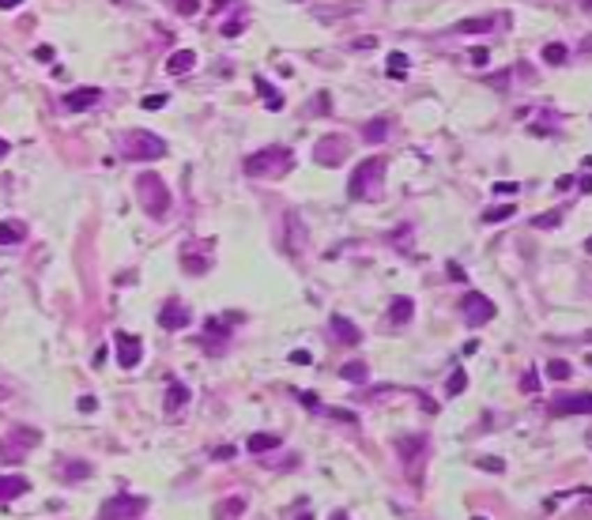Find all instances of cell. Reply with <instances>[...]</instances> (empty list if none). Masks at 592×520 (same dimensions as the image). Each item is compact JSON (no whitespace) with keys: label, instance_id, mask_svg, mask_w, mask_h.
<instances>
[{"label":"cell","instance_id":"obj_5","mask_svg":"<svg viewBox=\"0 0 592 520\" xmlns=\"http://www.w3.org/2000/svg\"><path fill=\"white\" fill-rule=\"evenodd\" d=\"M396 452H400V460H404V468H408L411 482H419L423 460H427V438H423V434H408V438L396 441Z\"/></svg>","mask_w":592,"mask_h":520},{"label":"cell","instance_id":"obj_39","mask_svg":"<svg viewBox=\"0 0 592 520\" xmlns=\"http://www.w3.org/2000/svg\"><path fill=\"white\" fill-rule=\"evenodd\" d=\"M223 34H227V38H238V34H242V20H230L223 26Z\"/></svg>","mask_w":592,"mask_h":520},{"label":"cell","instance_id":"obj_17","mask_svg":"<svg viewBox=\"0 0 592 520\" xmlns=\"http://www.w3.org/2000/svg\"><path fill=\"white\" fill-rule=\"evenodd\" d=\"M31 490V482H26L23 475H0V501H12Z\"/></svg>","mask_w":592,"mask_h":520},{"label":"cell","instance_id":"obj_43","mask_svg":"<svg viewBox=\"0 0 592 520\" xmlns=\"http://www.w3.org/2000/svg\"><path fill=\"white\" fill-rule=\"evenodd\" d=\"M494 192H517V181H498Z\"/></svg>","mask_w":592,"mask_h":520},{"label":"cell","instance_id":"obj_24","mask_svg":"<svg viewBox=\"0 0 592 520\" xmlns=\"http://www.w3.org/2000/svg\"><path fill=\"white\" fill-rule=\"evenodd\" d=\"M245 449H249V452H268V449H280V438H275V434H249Z\"/></svg>","mask_w":592,"mask_h":520},{"label":"cell","instance_id":"obj_23","mask_svg":"<svg viewBox=\"0 0 592 520\" xmlns=\"http://www.w3.org/2000/svg\"><path fill=\"white\" fill-rule=\"evenodd\" d=\"M388 128H393V121H388V117H374V121L363 128V136H366L370 144H381L385 136H388Z\"/></svg>","mask_w":592,"mask_h":520},{"label":"cell","instance_id":"obj_9","mask_svg":"<svg viewBox=\"0 0 592 520\" xmlns=\"http://www.w3.org/2000/svg\"><path fill=\"white\" fill-rule=\"evenodd\" d=\"M551 415H554V419H566V415H592V392L559 396V400L551 404Z\"/></svg>","mask_w":592,"mask_h":520},{"label":"cell","instance_id":"obj_2","mask_svg":"<svg viewBox=\"0 0 592 520\" xmlns=\"http://www.w3.org/2000/svg\"><path fill=\"white\" fill-rule=\"evenodd\" d=\"M381 174H385V159H366L355 166L347 181V197L351 200H377L381 197Z\"/></svg>","mask_w":592,"mask_h":520},{"label":"cell","instance_id":"obj_20","mask_svg":"<svg viewBox=\"0 0 592 520\" xmlns=\"http://www.w3.org/2000/svg\"><path fill=\"white\" fill-rule=\"evenodd\" d=\"M245 513V498H227L215 505V520H242Z\"/></svg>","mask_w":592,"mask_h":520},{"label":"cell","instance_id":"obj_16","mask_svg":"<svg viewBox=\"0 0 592 520\" xmlns=\"http://www.w3.org/2000/svg\"><path fill=\"white\" fill-rule=\"evenodd\" d=\"M332 332H336V339H340V343H347V347L363 343V332H358V328H355V324H351L347 317H340V313L332 317Z\"/></svg>","mask_w":592,"mask_h":520},{"label":"cell","instance_id":"obj_42","mask_svg":"<svg viewBox=\"0 0 592 520\" xmlns=\"http://www.w3.org/2000/svg\"><path fill=\"white\" fill-rule=\"evenodd\" d=\"M449 280H460V283H464V268L453 264V260H449Z\"/></svg>","mask_w":592,"mask_h":520},{"label":"cell","instance_id":"obj_40","mask_svg":"<svg viewBox=\"0 0 592 520\" xmlns=\"http://www.w3.org/2000/svg\"><path fill=\"white\" fill-rule=\"evenodd\" d=\"M521 385H524V392H536V385H540V377H536L532 369H529V374H524V381H521Z\"/></svg>","mask_w":592,"mask_h":520},{"label":"cell","instance_id":"obj_13","mask_svg":"<svg viewBox=\"0 0 592 520\" xmlns=\"http://www.w3.org/2000/svg\"><path fill=\"white\" fill-rule=\"evenodd\" d=\"M103 102V87H76L64 95V109H72V114H83V109L98 106Z\"/></svg>","mask_w":592,"mask_h":520},{"label":"cell","instance_id":"obj_11","mask_svg":"<svg viewBox=\"0 0 592 520\" xmlns=\"http://www.w3.org/2000/svg\"><path fill=\"white\" fill-rule=\"evenodd\" d=\"M159 328H166V332L189 328V305H181L178 298H166L159 309Z\"/></svg>","mask_w":592,"mask_h":520},{"label":"cell","instance_id":"obj_55","mask_svg":"<svg viewBox=\"0 0 592 520\" xmlns=\"http://www.w3.org/2000/svg\"><path fill=\"white\" fill-rule=\"evenodd\" d=\"M585 12H592V4H585Z\"/></svg>","mask_w":592,"mask_h":520},{"label":"cell","instance_id":"obj_34","mask_svg":"<svg viewBox=\"0 0 592 520\" xmlns=\"http://www.w3.org/2000/svg\"><path fill=\"white\" fill-rule=\"evenodd\" d=\"M559 222H562V215H559V211H551V215H536L532 227L536 230H551V227H559Z\"/></svg>","mask_w":592,"mask_h":520},{"label":"cell","instance_id":"obj_36","mask_svg":"<svg viewBox=\"0 0 592 520\" xmlns=\"http://www.w3.org/2000/svg\"><path fill=\"white\" fill-rule=\"evenodd\" d=\"M479 468H487V471H502L506 464L498 460V457H479Z\"/></svg>","mask_w":592,"mask_h":520},{"label":"cell","instance_id":"obj_14","mask_svg":"<svg viewBox=\"0 0 592 520\" xmlns=\"http://www.w3.org/2000/svg\"><path fill=\"white\" fill-rule=\"evenodd\" d=\"M302 241H306V227H302L298 211H287V238H283L287 253L298 257V253H302Z\"/></svg>","mask_w":592,"mask_h":520},{"label":"cell","instance_id":"obj_52","mask_svg":"<svg viewBox=\"0 0 592 520\" xmlns=\"http://www.w3.org/2000/svg\"><path fill=\"white\" fill-rule=\"evenodd\" d=\"M298 520H313V513H302V517H298Z\"/></svg>","mask_w":592,"mask_h":520},{"label":"cell","instance_id":"obj_54","mask_svg":"<svg viewBox=\"0 0 592 520\" xmlns=\"http://www.w3.org/2000/svg\"><path fill=\"white\" fill-rule=\"evenodd\" d=\"M471 520H487V517H471Z\"/></svg>","mask_w":592,"mask_h":520},{"label":"cell","instance_id":"obj_32","mask_svg":"<svg viewBox=\"0 0 592 520\" xmlns=\"http://www.w3.org/2000/svg\"><path fill=\"white\" fill-rule=\"evenodd\" d=\"M457 31H460V34H479V31H490V20H464V23H457Z\"/></svg>","mask_w":592,"mask_h":520},{"label":"cell","instance_id":"obj_8","mask_svg":"<svg viewBox=\"0 0 592 520\" xmlns=\"http://www.w3.org/2000/svg\"><path fill=\"white\" fill-rule=\"evenodd\" d=\"M347 136H340V132H332V136H321L317 140V151H313V159H317L321 166H340L347 159Z\"/></svg>","mask_w":592,"mask_h":520},{"label":"cell","instance_id":"obj_3","mask_svg":"<svg viewBox=\"0 0 592 520\" xmlns=\"http://www.w3.org/2000/svg\"><path fill=\"white\" fill-rule=\"evenodd\" d=\"M136 197H140V208L151 219H162L170 211V189H166V181L159 174H140L136 178Z\"/></svg>","mask_w":592,"mask_h":520},{"label":"cell","instance_id":"obj_4","mask_svg":"<svg viewBox=\"0 0 592 520\" xmlns=\"http://www.w3.org/2000/svg\"><path fill=\"white\" fill-rule=\"evenodd\" d=\"M121 155L125 159H162L166 155V140L155 132H147V128H132V132L121 136Z\"/></svg>","mask_w":592,"mask_h":520},{"label":"cell","instance_id":"obj_38","mask_svg":"<svg viewBox=\"0 0 592 520\" xmlns=\"http://www.w3.org/2000/svg\"><path fill=\"white\" fill-rule=\"evenodd\" d=\"M291 362H294V366H310V351H291Z\"/></svg>","mask_w":592,"mask_h":520},{"label":"cell","instance_id":"obj_31","mask_svg":"<svg viewBox=\"0 0 592 520\" xmlns=\"http://www.w3.org/2000/svg\"><path fill=\"white\" fill-rule=\"evenodd\" d=\"M513 211H517L513 204H498V208H487V211H483V222H502V219H510Z\"/></svg>","mask_w":592,"mask_h":520},{"label":"cell","instance_id":"obj_33","mask_svg":"<svg viewBox=\"0 0 592 520\" xmlns=\"http://www.w3.org/2000/svg\"><path fill=\"white\" fill-rule=\"evenodd\" d=\"M181 264H185V272H192V275H204V272H208V260H200V257H189V253L181 257Z\"/></svg>","mask_w":592,"mask_h":520},{"label":"cell","instance_id":"obj_7","mask_svg":"<svg viewBox=\"0 0 592 520\" xmlns=\"http://www.w3.org/2000/svg\"><path fill=\"white\" fill-rule=\"evenodd\" d=\"M460 313H464V321L471 324V328H479V324H487L490 317H494V302H490L487 294H479V291H468L464 298H460Z\"/></svg>","mask_w":592,"mask_h":520},{"label":"cell","instance_id":"obj_18","mask_svg":"<svg viewBox=\"0 0 592 520\" xmlns=\"http://www.w3.org/2000/svg\"><path fill=\"white\" fill-rule=\"evenodd\" d=\"M192 64H197V53L178 49V53H170V61H166V72H170V76H185V72H192Z\"/></svg>","mask_w":592,"mask_h":520},{"label":"cell","instance_id":"obj_12","mask_svg":"<svg viewBox=\"0 0 592 520\" xmlns=\"http://www.w3.org/2000/svg\"><path fill=\"white\" fill-rule=\"evenodd\" d=\"M26 445H38V434H34V430H15L12 438L0 441V457H4V460H23L26 457Z\"/></svg>","mask_w":592,"mask_h":520},{"label":"cell","instance_id":"obj_28","mask_svg":"<svg viewBox=\"0 0 592 520\" xmlns=\"http://www.w3.org/2000/svg\"><path fill=\"white\" fill-rule=\"evenodd\" d=\"M464 388H468V374L464 369H453L449 381H446V396H460Z\"/></svg>","mask_w":592,"mask_h":520},{"label":"cell","instance_id":"obj_50","mask_svg":"<svg viewBox=\"0 0 592 520\" xmlns=\"http://www.w3.org/2000/svg\"><path fill=\"white\" fill-rule=\"evenodd\" d=\"M4 155H8V140H0V159H4Z\"/></svg>","mask_w":592,"mask_h":520},{"label":"cell","instance_id":"obj_26","mask_svg":"<svg viewBox=\"0 0 592 520\" xmlns=\"http://www.w3.org/2000/svg\"><path fill=\"white\" fill-rule=\"evenodd\" d=\"M366 374H370L366 362H347V366H340V377H344V381H355V385H363Z\"/></svg>","mask_w":592,"mask_h":520},{"label":"cell","instance_id":"obj_29","mask_svg":"<svg viewBox=\"0 0 592 520\" xmlns=\"http://www.w3.org/2000/svg\"><path fill=\"white\" fill-rule=\"evenodd\" d=\"M388 76L393 79L408 76V57H404V53H388Z\"/></svg>","mask_w":592,"mask_h":520},{"label":"cell","instance_id":"obj_15","mask_svg":"<svg viewBox=\"0 0 592 520\" xmlns=\"http://www.w3.org/2000/svg\"><path fill=\"white\" fill-rule=\"evenodd\" d=\"M189 404V385H185V381H170V385H166V415H178L181 407Z\"/></svg>","mask_w":592,"mask_h":520},{"label":"cell","instance_id":"obj_21","mask_svg":"<svg viewBox=\"0 0 592 520\" xmlns=\"http://www.w3.org/2000/svg\"><path fill=\"white\" fill-rule=\"evenodd\" d=\"M61 475H64V482H83L91 475V464L87 460H64L61 464Z\"/></svg>","mask_w":592,"mask_h":520},{"label":"cell","instance_id":"obj_27","mask_svg":"<svg viewBox=\"0 0 592 520\" xmlns=\"http://www.w3.org/2000/svg\"><path fill=\"white\" fill-rule=\"evenodd\" d=\"M566 57H570V49H566L562 42L543 45V61H547V64H566Z\"/></svg>","mask_w":592,"mask_h":520},{"label":"cell","instance_id":"obj_6","mask_svg":"<svg viewBox=\"0 0 592 520\" xmlns=\"http://www.w3.org/2000/svg\"><path fill=\"white\" fill-rule=\"evenodd\" d=\"M147 509V498H136V494H117L109 498L103 505V513H98V520H128V517H140Z\"/></svg>","mask_w":592,"mask_h":520},{"label":"cell","instance_id":"obj_19","mask_svg":"<svg viewBox=\"0 0 592 520\" xmlns=\"http://www.w3.org/2000/svg\"><path fill=\"white\" fill-rule=\"evenodd\" d=\"M411 313H415V302L400 294V298H393V305H388V324H408Z\"/></svg>","mask_w":592,"mask_h":520},{"label":"cell","instance_id":"obj_25","mask_svg":"<svg viewBox=\"0 0 592 520\" xmlns=\"http://www.w3.org/2000/svg\"><path fill=\"white\" fill-rule=\"evenodd\" d=\"M253 83H257V91H261V98H264V106H268V109H283V95H275L272 83H268L264 76H257Z\"/></svg>","mask_w":592,"mask_h":520},{"label":"cell","instance_id":"obj_45","mask_svg":"<svg viewBox=\"0 0 592 520\" xmlns=\"http://www.w3.org/2000/svg\"><path fill=\"white\" fill-rule=\"evenodd\" d=\"M487 57H490L487 49H471V61H476V64H487Z\"/></svg>","mask_w":592,"mask_h":520},{"label":"cell","instance_id":"obj_51","mask_svg":"<svg viewBox=\"0 0 592 520\" xmlns=\"http://www.w3.org/2000/svg\"><path fill=\"white\" fill-rule=\"evenodd\" d=\"M332 520H351L347 513H332Z\"/></svg>","mask_w":592,"mask_h":520},{"label":"cell","instance_id":"obj_49","mask_svg":"<svg viewBox=\"0 0 592 520\" xmlns=\"http://www.w3.org/2000/svg\"><path fill=\"white\" fill-rule=\"evenodd\" d=\"M581 53H592V34H589V38H581Z\"/></svg>","mask_w":592,"mask_h":520},{"label":"cell","instance_id":"obj_30","mask_svg":"<svg viewBox=\"0 0 592 520\" xmlns=\"http://www.w3.org/2000/svg\"><path fill=\"white\" fill-rule=\"evenodd\" d=\"M570 374H573L570 362H562V358H551V362H547V377H551V381H566Z\"/></svg>","mask_w":592,"mask_h":520},{"label":"cell","instance_id":"obj_47","mask_svg":"<svg viewBox=\"0 0 592 520\" xmlns=\"http://www.w3.org/2000/svg\"><path fill=\"white\" fill-rule=\"evenodd\" d=\"M332 419H340V422H355V415H351V411H332Z\"/></svg>","mask_w":592,"mask_h":520},{"label":"cell","instance_id":"obj_46","mask_svg":"<svg viewBox=\"0 0 592 520\" xmlns=\"http://www.w3.org/2000/svg\"><path fill=\"white\" fill-rule=\"evenodd\" d=\"M79 411H95V396H83V400H79Z\"/></svg>","mask_w":592,"mask_h":520},{"label":"cell","instance_id":"obj_37","mask_svg":"<svg viewBox=\"0 0 592 520\" xmlns=\"http://www.w3.org/2000/svg\"><path fill=\"white\" fill-rule=\"evenodd\" d=\"M166 106V95H147L144 98V109H162Z\"/></svg>","mask_w":592,"mask_h":520},{"label":"cell","instance_id":"obj_1","mask_svg":"<svg viewBox=\"0 0 592 520\" xmlns=\"http://www.w3.org/2000/svg\"><path fill=\"white\" fill-rule=\"evenodd\" d=\"M294 166V155L291 147H261V151H253L245 159V174L249 178H283L287 170Z\"/></svg>","mask_w":592,"mask_h":520},{"label":"cell","instance_id":"obj_10","mask_svg":"<svg viewBox=\"0 0 592 520\" xmlns=\"http://www.w3.org/2000/svg\"><path fill=\"white\" fill-rule=\"evenodd\" d=\"M114 343H117V362H121L125 369L140 366V358H144V339H140V336H128V332H117V336H114Z\"/></svg>","mask_w":592,"mask_h":520},{"label":"cell","instance_id":"obj_41","mask_svg":"<svg viewBox=\"0 0 592 520\" xmlns=\"http://www.w3.org/2000/svg\"><path fill=\"white\" fill-rule=\"evenodd\" d=\"M374 45H377L374 34H366V38H355V49H374Z\"/></svg>","mask_w":592,"mask_h":520},{"label":"cell","instance_id":"obj_44","mask_svg":"<svg viewBox=\"0 0 592 520\" xmlns=\"http://www.w3.org/2000/svg\"><path fill=\"white\" fill-rule=\"evenodd\" d=\"M34 57H38V61H53V49H50V45H42V49H34Z\"/></svg>","mask_w":592,"mask_h":520},{"label":"cell","instance_id":"obj_53","mask_svg":"<svg viewBox=\"0 0 592 520\" xmlns=\"http://www.w3.org/2000/svg\"><path fill=\"white\" fill-rule=\"evenodd\" d=\"M585 249H589V253H592V238H589V241H585Z\"/></svg>","mask_w":592,"mask_h":520},{"label":"cell","instance_id":"obj_35","mask_svg":"<svg viewBox=\"0 0 592 520\" xmlns=\"http://www.w3.org/2000/svg\"><path fill=\"white\" fill-rule=\"evenodd\" d=\"M234 445H219V449H211V460H234Z\"/></svg>","mask_w":592,"mask_h":520},{"label":"cell","instance_id":"obj_22","mask_svg":"<svg viewBox=\"0 0 592 520\" xmlns=\"http://www.w3.org/2000/svg\"><path fill=\"white\" fill-rule=\"evenodd\" d=\"M26 238V227L23 222H15V219H4L0 222V245H15V241H23Z\"/></svg>","mask_w":592,"mask_h":520},{"label":"cell","instance_id":"obj_48","mask_svg":"<svg viewBox=\"0 0 592 520\" xmlns=\"http://www.w3.org/2000/svg\"><path fill=\"white\" fill-rule=\"evenodd\" d=\"M298 400L306 404V407H317V396H310V392H298Z\"/></svg>","mask_w":592,"mask_h":520}]
</instances>
